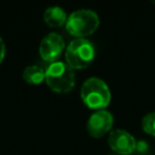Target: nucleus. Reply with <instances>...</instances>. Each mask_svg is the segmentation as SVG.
Masks as SVG:
<instances>
[{"label":"nucleus","instance_id":"nucleus-1","mask_svg":"<svg viewBox=\"0 0 155 155\" xmlns=\"http://www.w3.org/2000/svg\"><path fill=\"white\" fill-rule=\"evenodd\" d=\"M80 96L82 102L91 109L102 110L110 103V90L102 79L90 78L81 86Z\"/></svg>","mask_w":155,"mask_h":155},{"label":"nucleus","instance_id":"nucleus-2","mask_svg":"<svg viewBox=\"0 0 155 155\" xmlns=\"http://www.w3.org/2000/svg\"><path fill=\"white\" fill-rule=\"evenodd\" d=\"M45 81L47 86L54 92H69L75 85L74 69H71L65 62H53L45 70Z\"/></svg>","mask_w":155,"mask_h":155},{"label":"nucleus","instance_id":"nucleus-3","mask_svg":"<svg viewBox=\"0 0 155 155\" xmlns=\"http://www.w3.org/2000/svg\"><path fill=\"white\" fill-rule=\"evenodd\" d=\"M94 56V45L85 38L74 39L65 48V63L71 69L87 68L93 62Z\"/></svg>","mask_w":155,"mask_h":155},{"label":"nucleus","instance_id":"nucleus-4","mask_svg":"<svg viewBox=\"0 0 155 155\" xmlns=\"http://www.w3.org/2000/svg\"><path fill=\"white\" fill-rule=\"evenodd\" d=\"M99 25V17L92 10H78L70 13L65 22V29L76 38L93 34Z\"/></svg>","mask_w":155,"mask_h":155},{"label":"nucleus","instance_id":"nucleus-5","mask_svg":"<svg viewBox=\"0 0 155 155\" xmlns=\"http://www.w3.org/2000/svg\"><path fill=\"white\" fill-rule=\"evenodd\" d=\"M64 48L65 44L63 38L57 33H48L40 42L39 53L45 62H48L51 64L58 61Z\"/></svg>","mask_w":155,"mask_h":155},{"label":"nucleus","instance_id":"nucleus-6","mask_svg":"<svg viewBox=\"0 0 155 155\" xmlns=\"http://www.w3.org/2000/svg\"><path fill=\"white\" fill-rule=\"evenodd\" d=\"M108 144L116 154L130 155L136 150L137 142L133 136L125 130H114L108 137Z\"/></svg>","mask_w":155,"mask_h":155},{"label":"nucleus","instance_id":"nucleus-7","mask_svg":"<svg viewBox=\"0 0 155 155\" xmlns=\"http://www.w3.org/2000/svg\"><path fill=\"white\" fill-rule=\"evenodd\" d=\"M113 122H114V119L111 113L105 109H102V110H97L90 116L86 124V128L90 136L94 138H99V137H103L111 128Z\"/></svg>","mask_w":155,"mask_h":155},{"label":"nucleus","instance_id":"nucleus-8","mask_svg":"<svg viewBox=\"0 0 155 155\" xmlns=\"http://www.w3.org/2000/svg\"><path fill=\"white\" fill-rule=\"evenodd\" d=\"M67 13L62 7L51 6L44 12V21L50 27H61L67 22Z\"/></svg>","mask_w":155,"mask_h":155},{"label":"nucleus","instance_id":"nucleus-9","mask_svg":"<svg viewBox=\"0 0 155 155\" xmlns=\"http://www.w3.org/2000/svg\"><path fill=\"white\" fill-rule=\"evenodd\" d=\"M23 79L28 84L38 85L45 81V70L39 65H28L23 70Z\"/></svg>","mask_w":155,"mask_h":155},{"label":"nucleus","instance_id":"nucleus-10","mask_svg":"<svg viewBox=\"0 0 155 155\" xmlns=\"http://www.w3.org/2000/svg\"><path fill=\"white\" fill-rule=\"evenodd\" d=\"M142 128L145 133L155 137V111L147 114L142 120Z\"/></svg>","mask_w":155,"mask_h":155},{"label":"nucleus","instance_id":"nucleus-11","mask_svg":"<svg viewBox=\"0 0 155 155\" xmlns=\"http://www.w3.org/2000/svg\"><path fill=\"white\" fill-rule=\"evenodd\" d=\"M5 53H6V46L4 40L0 38V63L2 62V59L5 58Z\"/></svg>","mask_w":155,"mask_h":155}]
</instances>
